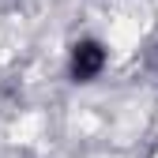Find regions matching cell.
Listing matches in <instances>:
<instances>
[{
	"instance_id": "obj_1",
	"label": "cell",
	"mask_w": 158,
	"mask_h": 158,
	"mask_svg": "<svg viewBox=\"0 0 158 158\" xmlns=\"http://www.w3.org/2000/svg\"><path fill=\"white\" fill-rule=\"evenodd\" d=\"M109 64V53L102 42H94V38H87V42H75L72 45V79L75 83H90V79H98L106 72Z\"/></svg>"
}]
</instances>
